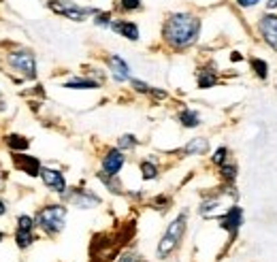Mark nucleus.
Here are the masks:
<instances>
[{
    "label": "nucleus",
    "instance_id": "393cba45",
    "mask_svg": "<svg viewBox=\"0 0 277 262\" xmlns=\"http://www.w3.org/2000/svg\"><path fill=\"white\" fill-rule=\"evenodd\" d=\"M137 143H139V141H137L135 134H122L120 141H117V147H120L122 152H124V149H135Z\"/></svg>",
    "mask_w": 277,
    "mask_h": 262
},
{
    "label": "nucleus",
    "instance_id": "f257e3e1",
    "mask_svg": "<svg viewBox=\"0 0 277 262\" xmlns=\"http://www.w3.org/2000/svg\"><path fill=\"white\" fill-rule=\"evenodd\" d=\"M199 34L201 17H196L194 13H173L167 17V22L162 26V39L175 51L190 49L199 41Z\"/></svg>",
    "mask_w": 277,
    "mask_h": 262
},
{
    "label": "nucleus",
    "instance_id": "72a5a7b5",
    "mask_svg": "<svg viewBox=\"0 0 277 262\" xmlns=\"http://www.w3.org/2000/svg\"><path fill=\"white\" fill-rule=\"evenodd\" d=\"M5 239V233H3V230H0V241H3Z\"/></svg>",
    "mask_w": 277,
    "mask_h": 262
},
{
    "label": "nucleus",
    "instance_id": "1a4fd4ad",
    "mask_svg": "<svg viewBox=\"0 0 277 262\" xmlns=\"http://www.w3.org/2000/svg\"><path fill=\"white\" fill-rule=\"evenodd\" d=\"M66 201L70 205H75L77 209H92V207H98L100 205V198L90 192V190H84V188H77V190H70L66 194Z\"/></svg>",
    "mask_w": 277,
    "mask_h": 262
},
{
    "label": "nucleus",
    "instance_id": "aec40b11",
    "mask_svg": "<svg viewBox=\"0 0 277 262\" xmlns=\"http://www.w3.org/2000/svg\"><path fill=\"white\" fill-rule=\"evenodd\" d=\"M220 177L224 181H226L228 185L234 183V179H237V164H232V162H224L220 166Z\"/></svg>",
    "mask_w": 277,
    "mask_h": 262
},
{
    "label": "nucleus",
    "instance_id": "bb28decb",
    "mask_svg": "<svg viewBox=\"0 0 277 262\" xmlns=\"http://www.w3.org/2000/svg\"><path fill=\"white\" fill-rule=\"evenodd\" d=\"M213 164H218V166H222L224 162H226L228 160V149L226 147H218V149H215V154H213Z\"/></svg>",
    "mask_w": 277,
    "mask_h": 262
},
{
    "label": "nucleus",
    "instance_id": "dca6fc26",
    "mask_svg": "<svg viewBox=\"0 0 277 262\" xmlns=\"http://www.w3.org/2000/svg\"><path fill=\"white\" fill-rule=\"evenodd\" d=\"M179 124L183 126V128H196V126H201V115L196 111L192 109H183L179 115H177Z\"/></svg>",
    "mask_w": 277,
    "mask_h": 262
},
{
    "label": "nucleus",
    "instance_id": "4468645a",
    "mask_svg": "<svg viewBox=\"0 0 277 262\" xmlns=\"http://www.w3.org/2000/svg\"><path fill=\"white\" fill-rule=\"evenodd\" d=\"M209 152V141L205 137H194L186 147H183V154L186 156H203Z\"/></svg>",
    "mask_w": 277,
    "mask_h": 262
},
{
    "label": "nucleus",
    "instance_id": "a878e982",
    "mask_svg": "<svg viewBox=\"0 0 277 262\" xmlns=\"http://www.w3.org/2000/svg\"><path fill=\"white\" fill-rule=\"evenodd\" d=\"M111 22H113V17H111L109 11H98V13L94 15V24L100 26V28H109Z\"/></svg>",
    "mask_w": 277,
    "mask_h": 262
},
{
    "label": "nucleus",
    "instance_id": "412c9836",
    "mask_svg": "<svg viewBox=\"0 0 277 262\" xmlns=\"http://www.w3.org/2000/svg\"><path fill=\"white\" fill-rule=\"evenodd\" d=\"M250 66L254 68L256 75H258V79L264 81L266 77H269V64H266L264 60H260V58H252V60H250Z\"/></svg>",
    "mask_w": 277,
    "mask_h": 262
},
{
    "label": "nucleus",
    "instance_id": "9b49d317",
    "mask_svg": "<svg viewBox=\"0 0 277 262\" xmlns=\"http://www.w3.org/2000/svg\"><path fill=\"white\" fill-rule=\"evenodd\" d=\"M126 164V156L120 147L117 149H109L102 158V171L105 175H111V177H117V173L122 171V166Z\"/></svg>",
    "mask_w": 277,
    "mask_h": 262
},
{
    "label": "nucleus",
    "instance_id": "f3484780",
    "mask_svg": "<svg viewBox=\"0 0 277 262\" xmlns=\"http://www.w3.org/2000/svg\"><path fill=\"white\" fill-rule=\"evenodd\" d=\"M196 81H199V88L207 90V88H213L218 83V75H215L213 68H201L199 75H196Z\"/></svg>",
    "mask_w": 277,
    "mask_h": 262
},
{
    "label": "nucleus",
    "instance_id": "f03ea898",
    "mask_svg": "<svg viewBox=\"0 0 277 262\" xmlns=\"http://www.w3.org/2000/svg\"><path fill=\"white\" fill-rule=\"evenodd\" d=\"M34 224L49 237L62 233V228L66 224V207L64 205H47L43 209H38Z\"/></svg>",
    "mask_w": 277,
    "mask_h": 262
},
{
    "label": "nucleus",
    "instance_id": "6ab92c4d",
    "mask_svg": "<svg viewBox=\"0 0 277 262\" xmlns=\"http://www.w3.org/2000/svg\"><path fill=\"white\" fill-rule=\"evenodd\" d=\"M15 243L19 249H28L34 243V233L32 230H26V228H17L15 230Z\"/></svg>",
    "mask_w": 277,
    "mask_h": 262
},
{
    "label": "nucleus",
    "instance_id": "6e6552de",
    "mask_svg": "<svg viewBox=\"0 0 277 262\" xmlns=\"http://www.w3.org/2000/svg\"><path fill=\"white\" fill-rule=\"evenodd\" d=\"M11 158H13V164H15L17 171H22V173H26L30 177H38L41 175V162H38V158H34V156L24 154V152H13Z\"/></svg>",
    "mask_w": 277,
    "mask_h": 262
},
{
    "label": "nucleus",
    "instance_id": "7ed1b4c3",
    "mask_svg": "<svg viewBox=\"0 0 277 262\" xmlns=\"http://www.w3.org/2000/svg\"><path fill=\"white\" fill-rule=\"evenodd\" d=\"M186 222H188V213L183 211L169 224V228L164 230V235H162L160 243H158V258H162V260L169 258L173 251L179 247L181 239H183V233H186Z\"/></svg>",
    "mask_w": 277,
    "mask_h": 262
},
{
    "label": "nucleus",
    "instance_id": "ddd939ff",
    "mask_svg": "<svg viewBox=\"0 0 277 262\" xmlns=\"http://www.w3.org/2000/svg\"><path fill=\"white\" fill-rule=\"evenodd\" d=\"M109 28L128 41H139V26L135 22H130V19H113Z\"/></svg>",
    "mask_w": 277,
    "mask_h": 262
},
{
    "label": "nucleus",
    "instance_id": "9d476101",
    "mask_svg": "<svg viewBox=\"0 0 277 262\" xmlns=\"http://www.w3.org/2000/svg\"><path fill=\"white\" fill-rule=\"evenodd\" d=\"M41 179H43L45 188H49L51 192L66 194V179H64V175L60 171L49 169V166H41Z\"/></svg>",
    "mask_w": 277,
    "mask_h": 262
},
{
    "label": "nucleus",
    "instance_id": "b1692460",
    "mask_svg": "<svg viewBox=\"0 0 277 262\" xmlns=\"http://www.w3.org/2000/svg\"><path fill=\"white\" fill-rule=\"evenodd\" d=\"M98 179L105 183L111 192H115V194H120L122 192V185H120V181L115 179V177H111V175H105V173H98Z\"/></svg>",
    "mask_w": 277,
    "mask_h": 262
},
{
    "label": "nucleus",
    "instance_id": "4be33fe9",
    "mask_svg": "<svg viewBox=\"0 0 277 262\" xmlns=\"http://www.w3.org/2000/svg\"><path fill=\"white\" fill-rule=\"evenodd\" d=\"M117 11L122 13H135V11H141L143 3L141 0H117Z\"/></svg>",
    "mask_w": 277,
    "mask_h": 262
},
{
    "label": "nucleus",
    "instance_id": "0eeeda50",
    "mask_svg": "<svg viewBox=\"0 0 277 262\" xmlns=\"http://www.w3.org/2000/svg\"><path fill=\"white\" fill-rule=\"evenodd\" d=\"M241 224H243V209H241L239 205L228 207V209H226V213L220 215V226H222L224 230H226V233H228L230 237H237Z\"/></svg>",
    "mask_w": 277,
    "mask_h": 262
},
{
    "label": "nucleus",
    "instance_id": "a211bd4d",
    "mask_svg": "<svg viewBox=\"0 0 277 262\" xmlns=\"http://www.w3.org/2000/svg\"><path fill=\"white\" fill-rule=\"evenodd\" d=\"M5 143L11 152H26L30 147V141L26 137H22V134H7Z\"/></svg>",
    "mask_w": 277,
    "mask_h": 262
},
{
    "label": "nucleus",
    "instance_id": "cd10ccee",
    "mask_svg": "<svg viewBox=\"0 0 277 262\" xmlns=\"http://www.w3.org/2000/svg\"><path fill=\"white\" fill-rule=\"evenodd\" d=\"M130 86H132V90H137V92H141V94H149V92H151L149 83L141 81V79H130Z\"/></svg>",
    "mask_w": 277,
    "mask_h": 262
},
{
    "label": "nucleus",
    "instance_id": "7c9ffc66",
    "mask_svg": "<svg viewBox=\"0 0 277 262\" xmlns=\"http://www.w3.org/2000/svg\"><path fill=\"white\" fill-rule=\"evenodd\" d=\"M7 213V203L3 201V198H0V217H3Z\"/></svg>",
    "mask_w": 277,
    "mask_h": 262
},
{
    "label": "nucleus",
    "instance_id": "2eb2a0df",
    "mask_svg": "<svg viewBox=\"0 0 277 262\" xmlns=\"http://www.w3.org/2000/svg\"><path fill=\"white\" fill-rule=\"evenodd\" d=\"M64 88H68V90H96V88H100V81L86 79V77H75V79L66 81Z\"/></svg>",
    "mask_w": 277,
    "mask_h": 262
},
{
    "label": "nucleus",
    "instance_id": "39448f33",
    "mask_svg": "<svg viewBox=\"0 0 277 262\" xmlns=\"http://www.w3.org/2000/svg\"><path fill=\"white\" fill-rule=\"evenodd\" d=\"M49 9L54 13H58V15L73 19V22H86L90 15L98 13V9L81 7V5L75 3V0H49Z\"/></svg>",
    "mask_w": 277,
    "mask_h": 262
},
{
    "label": "nucleus",
    "instance_id": "f8f14e48",
    "mask_svg": "<svg viewBox=\"0 0 277 262\" xmlns=\"http://www.w3.org/2000/svg\"><path fill=\"white\" fill-rule=\"evenodd\" d=\"M107 66H109L111 75H113V79H115L117 83L130 79V66H128V62H126L124 58H120V56H115V54L109 56V58H107Z\"/></svg>",
    "mask_w": 277,
    "mask_h": 262
},
{
    "label": "nucleus",
    "instance_id": "c756f323",
    "mask_svg": "<svg viewBox=\"0 0 277 262\" xmlns=\"http://www.w3.org/2000/svg\"><path fill=\"white\" fill-rule=\"evenodd\" d=\"M234 3H237L241 9H252V7H256L260 3V0H234Z\"/></svg>",
    "mask_w": 277,
    "mask_h": 262
},
{
    "label": "nucleus",
    "instance_id": "473e14b6",
    "mask_svg": "<svg viewBox=\"0 0 277 262\" xmlns=\"http://www.w3.org/2000/svg\"><path fill=\"white\" fill-rule=\"evenodd\" d=\"M230 60H232V62H239V60H241V54H232Z\"/></svg>",
    "mask_w": 277,
    "mask_h": 262
},
{
    "label": "nucleus",
    "instance_id": "423d86ee",
    "mask_svg": "<svg viewBox=\"0 0 277 262\" xmlns=\"http://www.w3.org/2000/svg\"><path fill=\"white\" fill-rule=\"evenodd\" d=\"M258 32L262 34L264 43L277 51V15L275 13H264L258 19Z\"/></svg>",
    "mask_w": 277,
    "mask_h": 262
},
{
    "label": "nucleus",
    "instance_id": "c85d7f7f",
    "mask_svg": "<svg viewBox=\"0 0 277 262\" xmlns=\"http://www.w3.org/2000/svg\"><path fill=\"white\" fill-rule=\"evenodd\" d=\"M36 224H34V217L30 215H19L17 217V228H26V230H32Z\"/></svg>",
    "mask_w": 277,
    "mask_h": 262
},
{
    "label": "nucleus",
    "instance_id": "5701e85b",
    "mask_svg": "<svg viewBox=\"0 0 277 262\" xmlns=\"http://www.w3.org/2000/svg\"><path fill=\"white\" fill-rule=\"evenodd\" d=\"M141 177L143 179H156L158 177V166L153 164V162H149V160H143L141 162Z\"/></svg>",
    "mask_w": 277,
    "mask_h": 262
},
{
    "label": "nucleus",
    "instance_id": "20e7f679",
    "mask_svg": "<svg viewBox=\"0 0 277 262\" xmlns=\"http://www.w3.org/2000/svg\"><path fill=\"white\" fill-rule=\"evenodd\" d=\"M7 64L11 70L19 72L22 79H36V56L32 49H15L11 54H7Z\"/></svg>",
    "mask_w": 277,
    "mask_h": 262
},
{
    "label": "nucleus",
    "instance_id": "2f4dec72",
    "mask_svg": "<svg viewBox=\"0 0 277 262\" xmlns=\"http://www.w3.org/2000/svg\"><path fill=\"white\" fill-rule=\"evenodd\" d=\"M266 9H277V0H266Z\"/></svg>",
    "mask_w": 277,
    "mask_h": 262
}]
</instances>
